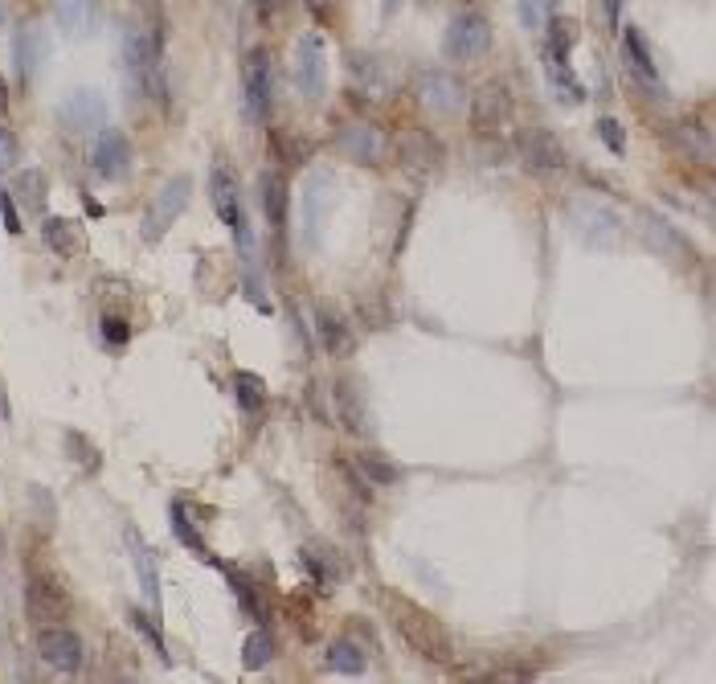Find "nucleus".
Listing matches in <instances>:
<instances>
[{
	"label": "nucleus",
	"instance_id": "79ce46f5",
	"mask_svg": "<svg viewBox=\"0 0 716 684\" xmlns=\"http://www.w3.org/2000/svg\"><path fill=\"white\" fill-rule=\"evenodd\" d=\"M0 107H9V82H5V74H0Z\"/></svg>",
	"mask_w": 716,
	"mask_h": 684
},
{
	"label": "nucleus",
	"instance_id": "c9c22d12",
	"mask_svg": "<svg viewBox=\"0 0 716 684\" xmlns=\"http://www.w3.org/2000/svg\"><path fill=\"white\" fill-rule=\"evenodd\" d=\"M127 619H131V627H136V631H144V639H148V644H152V648H156V652H160V656L168 660V648H164V635L156 631V623H152L148 615H140V611H131Z\"/></svg>",
	"mask_w": 716,
	"mask_h": 684
},
{
	"label": "nucleus",
	"instance_id": "f704fd0d",
	"mask_svg": "<svg viewBox=\"0 0 716 684\" xmlns=\"http://www.w3.org/2000/svg\"><path fill=\"white\" fill-rule=\"evenodd\" d=\"M598 136H602V144L614 152V156H622L626 152V136H622V127H618V119H598Z\"/></svg>",
	"mask_w": 716,
	"mask_h": 684
},
{
	"label": "nucleus",
	"instance_id": "4c0bfd02",
	"mask_svg": "<svg viewBox=\"0 0 716 684\" xmlns=\"http://www.w3.org/2000/svg\"><path fill=\"white\" fill-rule=\"evenodd\" d=\"M0 222H5V234H21V213H17V201L13 193H0Z\"/></svg>",
	"mask_w": 716,
	"mask_h": 684
},
{
	"label": "nucleus",
	"instance_id": "393cba45",
	"mask_svg": "<svg viewBox=\"0 0 716 684\" xmlns=\"http://www.w3.org/2000/svg\"><path fill=\"white\" fill-rule=\"evenodd\" d=\"M622 50H626V58H631V66H635V74L639 78H659V70H655V58H651V50H647V41H643V33L635 29V25H626L622 29Z\"/></svg>",
	"mask_w": 716,
	"mask_h": 684
},
{
	"label": "nucleus",
	"instance_id": "b1692460",
	"mask_svg": "<svg viewBox=\"0 0 716 684\" xmlns=\"http://www.w3.org/2000/svg\"><path fill=\"white\" fill-rule=\"evenodd\" d=\"M316 328H320V345H324L332 357H348V353H352V332L344 328L340 316L320 312V316H316Z\"/></svg>",
	"mask_w": 716,
	"mask_h": 684
},
{
	"label": "nucleus",
	"instance_id": "9d476101",
	"mask_svg": "<svg viewBox=\"0 0 716 684\" xmlns=\"http://www.w3.org/2000/svg\"><path fill=\"white\" fill-rule=\"evenodd\" d=\"M573 226L581 230V238H586L590 246H602V250L618 246V238H622V218L602 201H577L573 205Z\"/></svg>",
	"mask_w": 716,
	"mask_h": 684
},
{
	"label": "nucleus",
	"instance_id": "a18cd8bd",
	"mask_svg": "<svg viewBox=\"0 0 716 684\" xmlns=\"http://www.w3.org/2000/svg\"><path fill=\"white\" fill-rule=\"evenodd\" d=\"M0 25H5V9H0Z\"/></svg>",
	"mask_w": 716,
	"mask_h": 684
},
{
	"label": "nucleus",
	"instance_id": "6e6552de",
	"mask_svg": "<svg viewBox=\"0 0 716 684\" xmlns=\"http://www.w3.org/2000/svg\"><path fill=\"white\" fill-rule=\"evenodd\" d=\"M414 95L426 111L434 115H459L463 103H467V91H463V82L455 74H446V70H422L414 78Z\"/></svg>",
	"mask_w": 716,
	"mask_h": 684
},
{
	"label": "nucleus",
	"instance_id": "f257e3e1",
	"mask_svg": "<svg viewBox=\"0 0 716 684\" xmlns=\"http://www.w3.org/2000/svg\"><path fill=\"white\" fill-rule=\"evenodd\" d=\"M385 611L393 619V631L406 639V648L430 664H451L455 660V639L446 635V627L418 603H410V598H401V594H385Z\"/></svg>",
	"mask_w": 716,
	"mask_h": 684
},
{
	"label": "nucleus",
	"instance_id": "7ed1b4c3",
	"mask_svg": "<svg viewBox=\"0 0 716 684\" xmlns=\"http://www.w3.org/2000/svg\"><path fill=\"white\" fill-rule=\"evenodd\" d=\"M25 611L33 623L54 627L70 619V590L58 574H33L25 586Z\"/></svg>",
	"mask_w": 716,
	"mask_h": 684
},
{
	"label": "nucleus",
	"instance_id": "c756f323",
	"mask_svg": "<svg viewBox=\"0 0 716 684\" xmlns=\"http://www.w3.org/2000/svg\"><path fill=\"white\" fill-rule=\"evenodd\" d=\"M356 472H361L369 484H377V488H393L401 480V472L389 459H381V455H361V459H356Z\"/></svg>",
	"mask_w": 716,
	"mask_h": 684
},
{
	"label": "nucleus",
	"instance_id": "37998d69",
	"mask_svg": "<svg viewBox=\"0 0 716 684\" xmlns=\"http://www.w3.org/2000/svg\"><path fill=\"white\" fill-rule=\"evenodd\" d=\"M385 9H397V0H385Z\"/></svg>",
	"mask_w": 716,
	"mask_h": 684
},
{
	"label": "nucleus",
	"instance_id": "412c9836",
	"mask_svg": "<svg viewBox=\"0 0 716 684\" xmlns=\"http://www.w3.org/2000/svg\"><path fill=\"white\" fill-rule=\"evenodd\" d=\"M54 17L66 33L86 37L99 25V0H54Z\"/></svg>",
	"mask_w": 716,
	"mask_h": 684
},
{
	"label": "nucleus",
	"instance_id": "5701e85b",
	"mask_svg": "<svg viewBox=\"0 0 716 684\" xmlns=\"http://www.w3.org/2000/svg\"><path fill=\"white\" fill-rule=\"evenodd\" d=\"M643 226H647V242H651L655 250H663L667 259H688V242H684V234L671 226V222L655 218V213H643Z\"/></svg>",
	"mask_w": 716,
	"mask_h": 684
},
{
	"label": "nucleus",
	"instance_id": "e433bc0d",
	"mask_svg": "<svg viewBox=\"0 0 716 684\" xmlns=\"http://www.w3.org/2000/svg\"><path fill=\"white\" fill-rule=\"evenodd\" d=\"M17 156H21V144L13 136V127H0V173H9V168L17 164Z\"/></svg>",
	"mask_w": 716,
	"mask_h": 684
},
{
	"label": "nucleus",
	"instance_id": "4468645a",
	"mask_svg": "<svg viewBox=\"0 0 716 684\" xmlns=\"http://www.w3.org/2000/svg\"><path fill=\"white\" fill-rule=\"evenodd\" d=\"M397 160H401V168H410V173H438L446 164V148L430 132H406L397 140Z\"/></svg>",
	"mask_w": 716,
	"mask_h": 684
},
{
	"label": "nucleus",
	"instance_id": "4be33fe9",
	"mask_svg": "<svg viewBox=\"0 0 716 684\" xmlns=\"http://www.w3.org/2000/svg\"><path fill=\"white\" fill-rule=\"evenodd\" d=\"M41 238H46V246L58 254V259H70V254H78L82 250V230H78V222H70V218H46V226H41Z\"/></svg>",
	"mask_w": 716,
	"mask_h": 684
},
{
	"label": "nucleus",
	"instance_id": "20e7f679",
	"mask_svg": "<svg viewBox=\"0 0 716 684\" xmlns=\"http://www.w3.org/2000/svg\"><path fill=\"white\" fill-rule=\"evenodd\" d=\"M271 103H275V78H271V58L266 50H254L246 58V70H242V111L250 123H266L271 115Z\"/></svg>",
	"mask_w": 716,
	"mask_h": 684
},
{
	"label": "nucleus",
	"instance_id": "f03ea898",
	"mask_svg": "<svg viewBox=\"0 0 716 684\" xmlns=\"http://www.w3.org/2000/svg\"><path fill=\"white\" fill-rule=\"evenodd\" d=\"M189 197H193V181H189V177L164 181V185L156 189V197L148 201V209H144V222H140L144 242H160V238L168 234V226L189 209Z\"/></svg>",
	"mask_w": 716,
	"mask_h": 684
},
{
	"label": "nucleus",
	"instance_id": "a878e982",
	"mask_svg": "<svg viewBox=\"0 0 716 684\" xmlns=\"http://www.w3.org/2000/svg\"><path fill=\"white\" fill-rule=\"evenodd\" d=\"M328 664L336 668V672H344V676H361L365 672V652L352 644V639H332V648H328Z\"/></svg>",
	"mask_w": 716,
	"mask_h": 684
},
{
	"label": "nucleus",
	"instance_id": "c85d7f7f",
	"mask_svg": "<svg viewBox=\"0 0 716 684\" xmlns=\"http://www.w3.org/2000/svg\"><path fill=\"white\" fill-rule=\"evenodd\" d=\"M234 398L242 402V410H258V406H266V381H262L258 373L238 369V373H234Z\"/></svg>",
	"mask_w": 716,
	"mask_h": 684
},
{
	"label": "nucleus",
	"instance_id": "2eb2a0df",
	"mask_svg": "<svg viewBox=\"0 0 716 684\" xmlns=\"http://www.w3.org/2000/svg\"><path fill=\"white\" fill-rule=\"evenodd\" d=\"M508 111H512L508 91L496 87V82H487V87L471 99V127H475L479 136H496L500 127H504V119H508Z\"/></svg>",
	"mask_w": 716,
	"mask_h": 684
},
{
	"label": "nucleus",
	"instance_id": "2f4dec72",
	"mask_svg": "<svg viewBox=\"0 0 716 684\" xmlns=\"http://www.w3.org/2000/svg\"><path fill=\"white\" fill-rule=\"evenodd\" d=\"M13 197H25L33 209H37V205H46V197H50V177L41 173V168H25V173L17 177Z\"/></svg>",
	"mask_w": 716,
	"mask_h": 684
},
{
	"label": "nucleus",
	"instance_id": "a211bd4d",
	"mask_svg": "<svg viewBox=\"0 0 716 684\" xmlns=\"http://www.w3.org/2000/svg\"><path fill=\"white\" fill-rule=\"evenodd\" d=\"M127 160H131V144H127L123 132H103V136L95 140V156H91V164H95V173H99L103 181L123 177Z\"/></svg>",
	"mask_w": 716,
	"mask_h": 684
},
{
	"label": "nucleus",
	"instance_id": "6ab92c4d",
	"mask_svg": "<svg viewBox=\"0 0 716 684\" xmlns=\"http://www.w3.org/2000/svg\"><path fill=\"white\" fill-rule=\"evenodd\" d=\"M287 201H291V185H287V177L283 173H258V205H262V213L271 218V226L275 230H283L287 226Z\"/></svg>",
	"mask_w": 716,
	"mask_h": 684
},
{
	"label": "nucleus",
	"instance_id": "f3484780",
	"mask_svg": "<svg viewBox=\"0 0 716 684\" xmlns=\"http://www.w3.org/2000/svg\"><path fill=\"white\" fill-rule=\"evenodd\" d=\"M46 54H50V41L37 25H25L17 37H13V62H17V74L25 82H33V74L46 66Z\"/></svg>",
	"mask_w": 716,
	"mask_h": 684
},
{
	"label": "nucleus",
	"instance_id": "7c9ffc66",
	"mask_svg": "<svg viewBox=\"0 0 716 684\" xmlns=\"http://www.w3.org/2000/svg\"><path fill=\"white\" fill-rule=\"evenodd\" d=\"M66 451H70V459L82 467V472H99L103 467V451L78 431H66Z\"/></svg>",
	"mask_w": 716,
	"mask_h": 684
},
{
	"label": "nucleus",
	"instance_id": "423d86ee",
	"mask_svg": "<svg viewBox=\"0 0 716 684\" xmlns=\"http://www.w3.org/2000/svg\"><path fill=\"white\" fill-rule=\"evenodd\" d=\"M324 82H328V54L320 33H303L295 46V87L307 103L324 99Z\"/></svg>",
	"mask_w": 716,
	"mask_h": 684
},
{
	"label": "nucleus",
	"instance_id": "c03bdc74",
	"mask_svg": "<svg viewBox=\"0 0 716 684\" xmlns=\"http://www.w3.org/2000/svg\"><path fill=\"white\" fill-rule=\"evenodd\" d=\"M311 5H328V0H311Z\"/></svg>",
	"mask_w": 716,
	"mask_h": 684
},
{
	"label": "nucleus",
	"instance_id": "9b49d317",
	"mask_svg": "<svg viewBox=\"0 0 716 684\" xmlns=\"http://www.w3.org/2000/svg\"><path fill=\"white\" fill-rule=\"evenodd\" d=\"M37 656L46 660L50 668H58V672H78L82 668V639L70 631V627H41L37 631Z\"/></svg>",
	"mask_w": 716,
	"mask_h": 684
},
{
	"label": "nucleus",
	"instance_id": "39448f33",
	"mask_svg": "<svg viewBox=\"0 0 716 684\" xmlns=\"http://www.w3.org/2000/svg\"><path fill=\"white\" fill-rule=\"evenodd\" d=\"M516 152H520L524 168H532V173H541V177L565 173V164H569L565 144L549 132V127H524V132L516 136Z\"/></svg>",
	"mask_w": 716,
	"mask_h": 684
},
{
	"label": "nucleus",
	"instance_id": "bb28decb",
	"mask_svg": "<svg viewBox=\"0 0 716 684\" xmlns=\"http://www.w3.org/2000/svg\"><path fill=\"white\" fill-rule=\"evenodd\" d=\"M573 46H577V21L573 17H549V54H553V62H569Z\"/></svg>",
	"mask_w": 716,
	"mask_h": 684
},
{
	"label": "nucleus",
	"instance_id": "aec40b11",
	"mask_svg": "<svg viewBox=\"0 0 716 684\" xmlns=\"http://www.w3.org/2000/svg\"><path fill=\"white\" fill-rule=\"evenodd\" d=\"M127 549H131V566L140 574V586L148 594V603H160V570H156V553L148 549L140 529H127Z\"/></svg>",
	"mask_w": 716,
	"mask_h": 684
},
{
	"label": "nucleus",
	"instance_id": "473e14b6",
	"mask_svg": "<svg viewBox=\"0 0 716 684\" xmlns=\"http://www.w3.org/2000/svg\"><path fill=\"white\" fill-rule=\"evenodd\" d=\"M549 82H553V91L565 95L569 103H581V99H586V87L577 82V74L569 70V62H549Z\"/></svg>",
	"mask_w": 716,
	"mask_h": 684
},
{
	"label": "nucleus",
	"instance_id": "f8f14e48",
	"mask_svg": "<svg viewBox=\"0 0 716 684\" xmlns=\"http://www.w3.org/2000/svg\"><path fill=\"white\" fill-rule=\"evenodd\" d=\"M58 115L70 132H95V127H103V119H107V99L91 87H82V91H70L62 99Z\"/></svg>",
	"mask_w": 716,
	"mask_h": 684
},
{
	"label": "nucleus",
	"instance_id": "0eeeda50",
	"mask_svg": "<svg viewBox=\"0 0 716 684\" xmlns=\"http://www.w3.org/2000/svg\"><path fill=\"white\" fill-rule=\"evenodd\" d=\"M487 46H491V25H487L483 13H459L451 25H446V37H442L446 58L471 62V58L487 54Z\"/></svg>",
	"mask_w": 716,
	"mask_h": 684
},
{
	"label": "nucleus",
	"instance_id": "a19ab883",
	"mask_svg": "<svg viewBox=\"0 0 716 684\" xmlns=\"http://www.w3.org/2000/svg\"><path fill=\"white\" fill-rule=\"evenodd\" d=\"M618 5H622V0H602V9H606V21H610L614 29H618Z\"/></svg>",
	"mask_w": 716,
	"mask_h": 684
},
{
	"label": "nucleus",
	"instance_id": "58836bf2",
	"mask_svg": "<svg viewBox=\"0 0 716 684\" xmlns=\"http://www.w3.org/2000/svg\"><path fill=\"white\" fill-rule=\"evenodd\" d=\"M103 336L111 340V345H127V336H131V324L123 316H103Z\"/></svg>",
	"mask_w": 716,
	"mask_h": 684
},
{
	"label": "nucleus",
	"instance_id": "ea45409f",
	"mask_svg": "<svg viewBox=\"0 0 716 684\" xmlns=\"http://www.w3.org/2000/svg\"><path fill=\"white\" fill-rule=\"evenodd\" d=\"M520 21L528 29H541V5H536V0H520Z\"/></svg>",
	"mask_w": 716,
	"mask_h": 684
},
{
	"label": "nucleus",
	"instance_id": "ddd939ff",
	"mask_svg": "<svg viewBox=\"0 0 716 684\" xmlns=\"http://www.w3.org/2000/svg\"><path fill=\"white\" fill-rule=\"evenodd\" d=\"M336 144H340V152H344L352 164H369V168H377L381 156H385L381 132H377L373 123H344L340 132H336Z\"/></svg>",
	"mask_w": 716,
	"mask_h": 684
},
{
	"label": "nucleus",
	"instance_id": "1a4fd4ad",
	"mask_svg": "<svg viewBox=\"0 0 716 684\" xmlns=\"http://www.w3.org/2000/svg\"><path fill=\"white\" fill-rule=\"evenodd\" d=\"M209 193H213V209H217V218L226 222L242 246V254H250V226H246V213H242V201H238V181L230 177V168L226 164H217L213 168V177H209Z\"/></svg>",
	"mask_w": 716,
	"mask_h": 684
},
{
	"label": "nucleus",
	"instance_id": "dca6fc26",
	"mask_svg": "<svg viewBox=\"0 0 716 684\" xmlns=\"http://www.w3.org/2000/svg\"><path fill=\"white\" fill-rule=\"evenodd\" d=\"M328 205H332V177H328V173H316V177L307 181V189H303V238H307V246L320 242Z\"/></svg>",
	"mask_w": 716,
	"mask_h": 684
},
{
	"label": "nucleus",
	"instance_id": "72a5a7b5",
	"mask_svg": "<svg viewBox=\"0 0 716 684\" xmlns=\"http://www.w3.org/2000/svg\"><path fill=\"white\" fill-rule=\"evenodd\" d=\"M172 529H176V537H181L193 553H201L205 562H213V553H209V549H205V541L197 537V529H193V521H189V512H185V504H181V500L172 504Z\"/></svg>",
	"mask_w": 716,
	"mask_h": 684
},
{
	"label": "nucleus",
	"instance_id": "cd10ccee",
	"mask_svg": "<svg viewBox=\"0 0 716 684\" xmlns=\"http://www.w3.org/2000/svg\"><path fill=\"white\" fill-rule=\"evenodd\" d=\"M275 660V639L266 635V631H250L246 635V644H242V668L246 672H258Z\"/></svg>",
	"mask_w": 716,
	"mask_h": 684
}]
</instances>
